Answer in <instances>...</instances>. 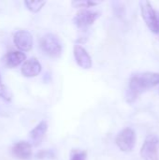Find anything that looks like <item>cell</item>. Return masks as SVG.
Returning a JSON list of instances; mask_svg holds the SVG:
<instances>
[{
  "mask_svg": "<svg viewBox=\"0 0 159 160\" xmlns=\"http://www.w3.org/2000/svg\"><path fill=\"white\" fill-rule=\"evenodd\" d=\"M12 97L13 95L9 90V88L5 84L0 83V98H2L7 102H10L12 100Z\"/></svg>",
  "mask_w": 159,
  "mask_h": 160,
  "instance_id": "15",
  "label": "cell"
},
{
  "mask_svg": "<svg viewBox=\"0 0 159 160\" xmlns=\"http://www.w3.org/2000/svg\"><path fill=\"white\" fill-rule=\"evenodd\" d=\"M69 160H87V152L83 150H74L70 155Z\"/></svg>",
  "mask_w": 159,
  "mask_h": 160,
  "instance_id": "16",
  "label": "cell"
},
{
  "mask_svg": "<svg viewBox=\"0 0 159 160\" xmlns=\"http://www.w3.org/2000/svg\"><path fill=\"white\" fill-rule=\"evenodd\" d=\"M48 130V123L46 121L39 122L30 132H29V138L32 142V144L34 146H37L42 142L45 134Z\"/></svg>",
  "mask_w": 159,
  "mask_h": 160,
  "instance_id": "11",
  "label": "cell"
},
{
  "mask_svg": "<svg viewBox=\"0 0 159 160\" xmlns=\"http://www.w3.org/2000/svg\"><path fill=\"white\" fill-rule=\"evenodd\" d=\"M159 85V73L142 72L133 74L128 82L126 91V100L127 103H133L144 92Z\"/></svg>",
  "mask_w": 159,
  "mask_h": 160,
  "instance_id": "1",
  "label": "cell"
},
{
  "mask_svg": "<svg viewBox=\"0 0 159 160\" xmlns=\"http://www.w3.org/2000/svg\"><path fill=\"white\" fill-rule=\"evenodd\" d=\"M73 55H74L77 65L80 68L83 69H89L92 68V58L82 46L78 45V44L74 45Z\"/></svg>",
  "mask_w": 159,
  "mask_h": 160,
  "instance_id": "8",
  "label": "cell"
},
{
  "mask_svg": "<svg viewBox=\"0 0 159 160\" xmlns=\"http://www.w3.org/2000/svg\"><path fill=\"white\" fill-rule=\"evenodd\" d=\"M11 152L12 155L18 159L27 160L32 156V145L25 141H21L12 146Z\"/></svg>",
  "mask_w": 159,
  "mask_h": 160,
  "instance_id": "10",
  "label": "cell"
},
{
  "mask_svg": "<svg viewBox=\"0 0 159 160\" xmlns=\"http://www.w3.org/2000/svg\"><path fill=\"white\" fill-rule=\"evenodd\" d=\"M99 4V2L97 1H90V0H80V1H73L72 2V6L74 8H83V9H87L88 8H92L95 6H97Z\"/></svg>",
  "mask_w": 159,
  "mask_h": 160,
  "instance_id": "14",
  "label": "cell"
},
{
  "mask_svg": "<svg viewBox=\"0 0 159 160\" xmlns=\"http://www.w3.org/2000/svg\"><path fill=\"white\" fill-rule=\"evenodd\" d=\"M100 16V12L90 10V9H82L80 10L73 18V23L79 28H86L92 25Z\"/></svg>",
  "mask_w": 159,
  "mask_h": 160,
  "instance_id": "6",
  "label": "cell"
},
{
  "mask_svg": "<svg viewBox=\"0 0 159 160\" xmlns=\"http://www.w3.org/2000/svg\"><path fill=\"white\" fill-rule=\"evenodd\" d=\"M13 42L21 51H30L33 47V37L29 31L19 30L13 35Z\"/></svg>",
  "mask_w": 159,
  "mask_h": 160,
  "instance_id": "7",
  "label": "cell"
},
{
  "mask_svg": "<svg viewBox=\"0 0 159 160\" xmlns=\"http://www.w3.org/2000/svg\"><path fill=\"white\" fill-rule=\"evenodd\" d=\"M39 47L46 55L52 58L59 57L63 52V44L60 38L52 33H47L41 37Z\"/></svg>",
  "mask_w": 159,
  "mask_h": 160,
  "instance_id": "2",
  "label": "cell"
},
{
  "mask_svg": "<svg viewBox=\"0 0 159 160\" xmlns=\"http://www.w3.org/2000/svg\"><path fill=\"white\" fill-rule=\"evenodd\" d=\"M41 69H42V67L39 61L35 57H31L25 60L24 63L22 65L21 72L24 77L33 78V77L37 76L41 72Z\"/></svg>",
  "mask_w": 159,
  "mask_h": 160,
  "instance_id": "9",
  "label": "cell"
},
{
  "mask_svg": "<svg viewBox=\"0 0 159 160\" xmlns=\"http://www.w3.org/2000/svg\"><path fill=\"white\" fill-rule=\"evenodd\" d=\"M159 138L156 135L148 136L142 148L141 157L143 160H158Z\"/></svg>",
  "mask_w": 159,
  "mask_h": 160,
  "instance_id": "5",
  "label": "cell"
},
{
  "mask_svg": "<svg viewBox=\"0 0 159 160\" xmlns=\"http://www.w3.org/2000/svg\"><path fill=\"white\" fill-rule=\"evenodd\" d=\"M140 5L142 16L147 27L151 30V32L159 34V10L155 9L149 1L143 0L140 3Z\"/></svg>",
  "mask_w": 159,
  "mask_h": 160,
  "instance_id": "3",
  "label": "cell"
},
{
  "mask_svg": "<svg viewBox=\"0 0 159 160\" xmlns=\"http://www.w3.org/2000/svg\"><path fill=\"white\" fill-rule=\"evenodd\" d=\"M115 143L122 152L125 153L131 152L136 144L135 131L130 128H124L122 131H120L117 134L115 138Z\"/></svg>",
  "mask_w": 159,
  "mask_h": 160,
  "instance_id": "4",
  "label": "cell"
},
{
  "mask_svg": "<svg viewBox=\"0 0 159 160\" xmlns=\"http://www.w3.org/2000/svg\"><path fill=\"white\" fill-rule=\"evenodd\" d=\"M46 4V1H24V5L31 12H38Z\"/></svg>",
  "mask_w": 159,
  "mask_h": 160,
  "instance_id": "13",
  "label": "cell"
},
{
  "mask_svg": "<svg viewBox=\"0 0 159 160\" xmlns=\"http://www.w3.org/2000/svg\"><path fill=\"white\" fill-rule=\"evenodd\" d=\"M0 83H2V80H1V75H0Z\"/></svg>",
  "mask_w": 159,
  "mask_h": 160,
  "instance_id": "17",
  "label": "cell"
},
{
  "mask_svg": "<svg viewBox=\"0 0 159 160\" xmlns=\"http://www.w3.org/2000/svg\"><path fill=\"white\" fill-rule=\"evenodd\" d=\"M26 60V55L21 51H11L8 52L4 58L5 64L9 68H16L21 64H23Z\"/></svg>",
  "mask_w": 159,
  "mask_h": 160,
  "instance_id": "12",
  "label": "cell"
}]
</instances>
